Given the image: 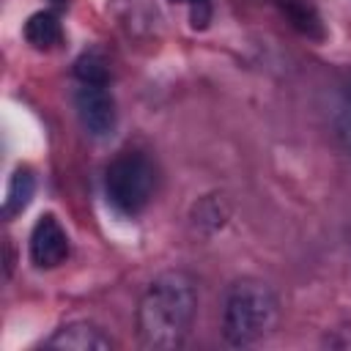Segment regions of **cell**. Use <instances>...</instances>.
Listing matches in <instances>:
<instances>
[{"label": "cell", "instance_id": "cell-1", "mask_svg": "<svg viewBox=\"0 0 351 351\" xmlns=\"http://www.w3.org/2000/svg\"><path fill=\"white\" fill-rule=\"evenodd\" d=\"M197 315L195 277L170 269L154 277L137 304V340L151 351L181 348Z\"/></svg>", "mask_w": 351, "mask_h": 351}, {"label": "cell", "instance_id": "cell-2", "mask_svg": "<svg viewBox=\"0 0 351 351\" xmlns=\"http://www.w3.org/2000/svg\"><path fill=\"white\" fill-rule=\"evenodd\" d=\"M280 324V299L274 288L255 277L236 280L222 302V335L228 346L247 348L266 340Z\"/></svg>", "mask_w": 351, "mask_h": 351}, {"label": "cell", "instance_id": "cell-3", "mask_svg": "<svg viewBox=\"0 0 351 351\" xmlns=\"http://www.w3.org/2000/svg\"><path fill=\"white\" fill-rule=\"evenodd\" d=\"M156 189V167L148 154L126 148L112 156L104 170V195L107 203L121 217H137L145 211Z\"/></svg>", "mask_w": 351, "mask_h": 351}, {"label": "cell", "instance_id": "cell-4", "mask_svg": "<svg viewBox=\"0 0 351 351\" xmlns=\"http://www.w3.org/2000/svg\"><path fill=\"white\" fill-rule=\"evenodd\" d=\"M74 107H77V118L82 123V129L101 140L110 137L118 126V110H115V99L110 93V82H88V80H77L74 88Z\"/></svg>", "mask_w": 351, "mask_h": 351}, {"label": "cell", "instance_id": "cell-5", "mask_svg": "<svg viewBox=\"0 0 351 351\" xmlns=\"http://www.w3.org/2000/svg\"><path fill=\"white\" fill-rule=\"evenodd\" d=\"M71 252L69 233L55 214H41L30 230V261L36 269H55Z\"/></svg>", "mask_w": 351, "mask_h": 351}, {"label": "cell", "instance_id": "cell-6", "mask_svg": "<svg viewBox=\"0 0 351 351\" xmlns=\"http://www.w3.org/2000/svg\"><path fill=\"white\" fill-rule=\"evenodd\" d=\"M44 348H60V351H110L115 348L112 337L101 332V326L90 321H69L58 326L44 343Z\"/></svg>", "mask_w": 351, "mask_h": 351}, {"label": "cell", "instance_id": "cell-7", "mask_svg": "<svg viewBox=\"0 0 351 351\" xmlns=\"http://www.w3.org/2000/svg\"><path fill=\"white\" fill-rule=\"evenodd\" d=\"M25 41L33 49H55L63 41V25L58 19L55 11H36L27 22H25Z\"/></svg>", "mask_w": 351, "mask_h": 351}, {"label": "cell", "instance_id": "cell-8", "mask_svg": "<svg viewBox=\"0 0 351 351\" xmlns=\"http://www.w3.org/2000/svg\"><path fill=\"white\" fill-rule=\"evenodd\" d=\"M271 3L280 8V14H282L302 36H307V38H313V41H324L326 30H324V22H321L315 5H310L307 0H271Z\"/></svg>", "mask_w": 351, "mask_h": 351}, {"label": "cell", "instance_id": "cell-9", "mask_svg": "<svg viewBox=\"0 0 351 351\" xmlns=\"http://www.w3.org/2000/svg\"><path fill=\"white\" fill-rule=\"evenodd\" d=\"M36 195V176L30 167H16L14 176L8 178V189H5V200H3V217L14 219L16 214H22L30 200Z\"/></svg>", "mask_w": 351, "mask_h": 351}, {"label": "cell", "instance_id": "cell-10", "mask_svg": "<svg viewBox=\"0 0 351 351\" xmlns=\"http://www.w3.org/2000/svg\"><path fill=\"white\" fill-rule=\"evenodd\" d=\"M74 77L77 80H88V82H110V69H107L104 55L99 49L82 52L74 60Z\"/></svg>", "mask_w": 351, "mask_h": 351}, {"label": "cell", "instance_id": "cell-11", "mask_svg": "<svg viewBox=\"0 0 351 351\" xmlns=\"http://www.w3.org/2000/svg\"><path fill=\"white\" fill-rule=\"evenodd\" d=\"M335 134L343 145V151L351 156V80L343 85L335 107Z\"/></svg>", "mask_w": 351, "mask_h": 351}, {"label": "cell", "instance_id": "cell-12", "mask_svg": "<svg viewBox=\"0 0 351 351\" xmlns=\"http://www.w3.org/2000/svg\"><path fill=\"white\" fill-rule=\"evenodd\" d=\"M170 3H181L189 8V25L195 30H206L208 22H211V14H214V5L211 0H170Z\"/></svg>", "mask_w": 351, "mask_h": 351}, {"label": "cell", "instance_id": "cell-13", "mask_svg": "<svg viewBox=\"0 0 351 351\" xmlns=\"http://www.w3.org/2000/svg\"><path fill=\"white\" fill-rule=\"evenodd\" d=\"M52 5H58V8H63V5H69V0H52Z\"/></svg>", "mask_w": 351, "mask_h": 351}]
</instances>
